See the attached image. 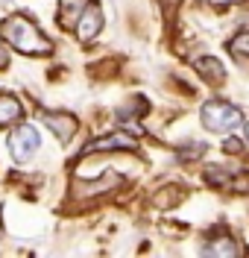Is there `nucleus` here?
I'll use <instances>...</instances> for the list:
<instances>
[{
  "label": "nucleus",
  "mask_w": 249,
  "mask_h": 258,
  "mask_svg": "<svg viewBox=\"0 0 249 258\" xmlns=\"http://www.w3.org/2000/svg\"><path fill=\"white\" fill-rule=\"evenodd\" d=\"M3 68H9V50H6L3 38H0V71H3Z\"/></svg>",
  "instance_id": "obj_13"
},
{
  "label": "nucleus",
  "mask_w": 249,
  "mask_h": 258,
  "mask_svg": "<svg viewBox=\"0 0 249 258\" xmlns=\"http://www.w3.org/2000/svg\"><path fill=\"white\" fill-rule=\"evenodd\" d=\"M41 120H44V123L56 132V138H62V141H70V138L76 135V129H79V120H76L73 114H65V112H41Z\"/></svg>",
  "instance_id": "obj_5"
},
{
  "label": "nucleus",
  "mask_w": 249,
  "mask_h": 258,
  "mask_svg": "<svg viewBox=\"0 0 249 258\" xmlns=\"http://www.w3.org/2000/svg\"><path fill=\"white\" fill-rule=\"evenodd\" d=\"M223 150H229V153H237V150H240V144H237V141H226V144H223Z\"/></svg>",
  "instance_id": "obj_14"
},
{
  "label": "nucleus",
  "mask_w": 249,
  "mask_h": 258,
  "mask_svg": "<svg viewBox=\"0 0 249 258\" xmlns=\"http://www.w3.org/2000/svg\"><path fill=\"white\" fill-rule=\"evenodd\" d=\"M202 252H205V255H240V246H237L232 238L220 235V238H214V241L202 243Z\"/></svg>",
  "instance_id": "obj_10"
},
{
  "label": "nucleus",
  "mask_w": 249,
  "mask_h": 258,
  "mask_svg": "<svg viewBox=\"0 0 249 258\" xmlns=\"http://www.w3.org/2000/svg\"><path fill=\"white\" fill-rule=\"evenodd\" d=\"M88 3L91 0H59V24L67 27V30H73Z\"/></svg>",
  "instance_id": "obj_7"
},
{
  "label": "nucleus",
  "mask_w": 249,
  "mask_h": 258,
  "mask_svg": "<svg viewBox=\"0 0 249 258\" xmlns=\"http://www.w3.org/2000/svg\"><path fill=\"white\" fill-rule=\"evenodd\" d=\"M73 30H76V38L79 41H94L100 35V30H103V6H100L97 0H91L85 6V12L79 15Z\"/></svg>",
  "instance_id": "obj_4"
},
{
  "label": "nucleus",
  "mask_w": 249,
  "mask_h": 258,
  "mask_svg": "<svg viewBox=\"0 0 249 258\" xmlns=\"http://www.w3.org/2000/svg\"><path fill=\"white\" fill-rule=\"evenodd\" d=\"M38 147H41V135H38V129L33 123H21V126L12 129V135H9V153H12L15 161H30L38 153Z\"/></svg>",
  "instance_id": "obj_3"
},
{
  "label": "nucleus",
  "mask_w": 249,
  "mask_h": 258,
  "mask_svg": "<svg viewBox=\"0 0 249 258\" xmlns=\"http://www.w3.org/2000/svg\"><path fill=\"white\" fill-rule=\"evenodd\" d=\"M229 50L234 59H249V32H237L229 41Z\"/></svg>",
  "instance_id": "obj_11"
},
{
  "label": "nucleus",
  "mask_w": 249,
  "mask_h": 258,
  "mask_svg": "<svg viewBox=\"0 0 249 258\" xmlns=\"http://www.w3.org/2000/svg\"><path fill=\"white\" fill-rule=\"evenodd\" d=\"M0 35H3L6 44H12L18 53H27V56H50V53H53L50 38L35 27L30 18H24V15L6 18L3 27H0Z\"/></svg>",
  "instance_id": "obj_1"
},
{
  "label": "nucleus",
  "mask_w": 249,
  "mask_h": 258,
  "mask_svg": "<svg viewBox=\"0 0 249 258\" xmlns=\"http://www.w3.org/2000/svg\"><path fill=\"white\" fill-rule=\"evenodd\" d=\"M24 117V106L15 94H0V126H12Z\"/></svg>",
  "instance_id": "obj_8"
},
{
  "label": "nucleus",
  "mask_w": 249,
  "mask_h": 258,
  "mask_svg": "<svg viewBox=\"0 0 249 258\" xmlns=\"http://www.w3.org/2000/svg\"><path fill=\"white\" fill-rule=\"evenodd\" d=\"M199 120L208 132H232L243 123V114L237 106L226 103V100H208L199 109Z\"/></svg>",
  "instance_id": "obj_2"
},
{
  "label": "nucleus",
  "mask_w": 249,
  "mask_h": 258,
  "mask_svg": "<svg viewBox=\"0 0 249 258\" xmlns=\"http://www.w3.org/2000/svg\"><path fill=\"white\" fill-rule=\"evenodd\" d=\"M202 153H205V144H188V147H182V150H179V159H197V156H202Z\"/></svg>",
  "instance_id": "obj_12"
},
{
  "label": "nucleus",
  "mask_w": 249,
  "mask_h": 258,
  "mask_svg": "<svg viewBox=\"0 0 249 258\" xmlns=\"http://www.w3.org/2000/svg\"><path fill=\"white\" fill-rule=\"evenodd\" d=\"M100 150H135V138L129 135H123V132H112V135H103L97 141H91V144L82 150L85 153H100Z\"/></svg>",
  "instance_id": "obj_6"
},
{
  "label": "nucleus",
  "mask_w": 249,
  "mask_h": 258,
  "mask_svg": "<svg viewBox=\"0 0 249 258\" xmlns=\"http://www.w3.org/2000/svg\"><path fill=\"white\" fill-rule=\"evenodd\" d=\"M197 71H199V77L205 82H211V85H223L226 82V68L217 62V59H211V56L197 59Z\"/></svg>",
  "instance_id": "obj_9"
},
{
  "label": "nucleus",
  "mask_w": 249,
  "mask_h": 258,
  "mask_svg": "<svg viewBox=\"0 0 249 258\" xmlns=\"http://www.w3.org/2000/svg\"><path fill=\"white\" fill-rule=\"evenodd\" d=\"M243 144L249 147V120H246V123H243Z\"/></svg>",
  "instance_id": "obj_16"
},
{
  "label": "nucleus",
  "mask_w": 249,
  "mask_h": 258,
  "mask_svg": "<svg viewBox=\"0 0 249 258\" xmlns=\"http://www.w3.org/2000/svg\"><path fill=\"white\" fill-rule=\"evenodd\" d=\"M217 6H234V3H243V0H211Z\"/></svg>",
  "instance_id": "obj_15"
}]
</instances>
